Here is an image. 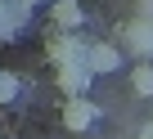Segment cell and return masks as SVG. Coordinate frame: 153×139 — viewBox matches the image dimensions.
<instances>
[{
    "mask_svg": "<svg viewBox=\"0 0 153 139\" xmlns=\"http://www.w3.org/2000/svg\"><path fill=\"white\" fill-rule=\"evenodd\" d=\"M126 49L149 63V58H153V23H131V27H126Z\"/></svg>",
    "mask_w": 153,
    "mask_h": 139,
    "instance_id": "6",
    "label": "cell"
},
{
    "mask_svg": "<svg viewBox=\"0 0 153 139\" xmlns=\"http://www.w3.org/2000/svg\"><path fill=\"white\" fill-rule=\"evenodd\" d=\"M140 139H153V121H149V126H144V130H140Z\"/></svg>",
    "mask_w": 153,
    "mask_h": 139,
    "instance_id": "10",
    "label": "cell"
},
{
    "mask_svg": "<svg viewBox=\"0 0 153 139\" xmlns=\"http://www.w3.org/2000/svg\"><path fill=\"white\" fill-rule=\"evenodd\" d=\"M86 45L81 36H68V32H50L45 36V58L54 67H68V63H86Z\"/></svg>",
    "mask_w": 153,
    "mask_h": 139,
    "instance_id": "1",
    "label": "cell"
},
{
    "mask_svg": "<svg viewBox=\"0 0 153 139\" xmlns=\"http://www.w3.org/2000/svg\"><path fill=\"white\" fill-rule=\"evenodd\" d=\"M117 67H122V49L113 40H90L86 45V72L90 76H113Z\"/></svg>",
    "mask_w": 153,
    "mask_h": 139,
    "instance_id": "4",
    "label": "cell"
},
{
    "mask_svg": "<svg viewBox=\"0 0 153 139\" xmlns=\"http://www.w3.org/2000/svg\"><path fill=\"white\" fill-rule=\"evenodd\" d=\"M63 126L72 135H86L99 126V103L95 99H63Z\"/></svg>",
    "mask_w": 153,
    "mask_h": 139,
    "instance_id": "3",
    "label": "cell"
},
{
    "mask_svg": "<svg viewBox=\"0 0 153 139\" xmlns=\"http://www.w3.org/2000/svg\"><path fill=\"white\" fill-rule=\"evenodd\" d=\"M131 85H135V94L153 99V63H135V72H131Z\"/></svg>",
    "mask_w": 153,
    "mask_h": 139,
    "instance_id": "7",
    "label": "cell"
},
{
    "mask_svg": "<svg viewBox=\"0 0 153 139\" xmlns=\"http://www.w3.org/2000/svg\"><path fill=\"white\" fill-rule=\"evenodd\" d=\"M54 85L63 99H90L95 76L86 72V63H68V67H54Z\"/></svg>",
    "mask_w": 153,
    "mask_h": 139,
    "instance_id": "2",
    "label": "cell"
},
{
    "mask_svg": "<svg viewBox=\"0 0 153 139\" xmlns=\"http://www.w3.org/2000/svg\"><path fill=\"white\" fill-rule=\"evenodd\" d=\"M81 27H86V9L76 0H50V32L81 36Z\"/></svg>",
    "mask_w": 153,
    "mask_h": 139,
    "instance_id": "5",
    "label": "cell"
},
{
    "mask_svg": "<svg viewBox=\"0 0 153 139\" xmlns=\"http://www.w3.org/2000/svg\"><path fill=\"white\" fill-rule=\"evenodd\" d=\"M23 9H41V5H50V0H18Z\"/></svg>",
    "mask_w": 153,
    "mask_h": 139,
    "instance_id": "9",
    "label": "cell"
},
{
    "mask_svg": "<svg viewBox=\"0 0 153 139\" xmlns=\"http://www.w3.org/2000/svg\"><path fill=\"white\" fill-rule=\"evenodd\" d=\"M23 94V81L14 76V72H5V67H0V103H14Z\"/></svg>",
    "mask_w": 153,
    "mask_h": 139,
    "instance_id": "8",
    "label": "cell"
}]
</instances>
